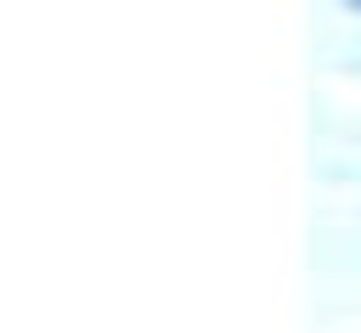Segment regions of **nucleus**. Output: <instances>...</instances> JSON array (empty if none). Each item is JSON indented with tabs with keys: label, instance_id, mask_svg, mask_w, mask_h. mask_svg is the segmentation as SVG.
Instances as JSON below:
<instances>
[{
	"label": "nucleus",
	"instance_id": "obj_1",
	"mask_svg": "<svg viewBox=\"0 0 361 333\" xmlns=\"http://www.w3.org/2000/svg\"><path fill=\"white\" fill-rule=\"evenodd\" d=\"M338 6H344V11H355V17H361V0H338Z\"/></svg>",
	"mask_w": 361,
	"mask_h": 333
}]
</instances>
